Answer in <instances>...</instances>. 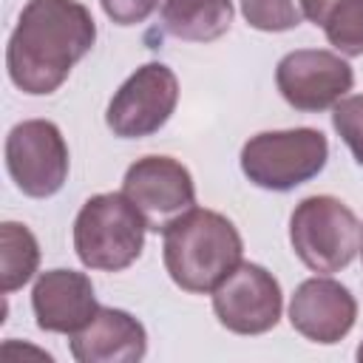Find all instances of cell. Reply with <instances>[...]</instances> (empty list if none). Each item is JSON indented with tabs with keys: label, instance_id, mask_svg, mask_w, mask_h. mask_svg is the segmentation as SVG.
Here are the masks:
<instances>
[{
	"label": "cell",
	"instance_id": "6da1fadb",
	"mask_svg": "<svg viewBox=\"0 0 363 363\" xmlns=\"http://www.w3.org/2000/svg\"><path fill=\"white\" fill-rule=\"evenodd\" d=\"M94 43L96 23L79 0H28L6 45L9 79L31 96L54 94Z\"/></svg>",
	"mask_w": 363,
	"mask_h": 363
},
{
	"label": "cell",
	"instance_id": "277c9868",
	"mask_svg": "<svg viewBox=\"0 0 363 363\" xmlns=\"http://www.w3.org/2000/svg\"><path fill=\"white\" fill-rule=\"evenodd\" d=\"M289 241L312 272L329 275L354 261L363 241V224L340 199L306 196L289 216Z\"/></svg>",
	"mask_w": 363,
	"mask_h": 363
},
{
	"label": "cell",
	"instance_id": "ffe728a7",
	"mask_svg": "<svg viewBox=\"0 0 363 363\" xmlns=\"http://www.w3.org/2000/svg\"><path fill=\"white\" fill-rule=\"evenodd\" d=\"M340 0H301V9H303V17L315 26H323L326 17L332 14V9L337 6Z\"/></svg>",
	"mask_w": 363,
	"mask_h": 363
},
{
	"label": "cell",
	"instance_id": "7402d4cb",
	"mask_svg": "<svg viewBox=\"0 0 363 363\" xmlns=\"http://www.w3.org/2000/svg\"><path fill=\"white\" fill-rule=\"evenodd\" d=\"M360 255H363V241H360Z\"/></svg>",
	"mask_w": 363,
	"mask_h": 363
},
{
	"label": "cell",
	"instance_id": "4fadbf2b",
	"mask_svg": "<svg viewBox=\"0 0 363 363\" xmlns=\"http://www.w3.org/2000/svg\"><path fill=\"white\" fill-rule=\"evenodd\" d=\"M147 352L145 326L125 309L99 306L96 315L71 335V354L79 363H133Z\"/></svg>",
	"mask_w": 363,
	"mask_h": 363
},
{
	"label": "cell",
	"instance_id": "30bf717a",
	"mask_svg": "<svg viewBox=\"0 0 363 363\" xmlns=\"http://www.w3.org/2000/svg\"><path fill=\"white\" fill-rule=\"evenodd\" d=\"M122 193L145 216L147 230H164L179 213L196 204V184L190 170L170 156H142L122 179Z\"/></svg>",
	"mask_w": 363,
	"mask_h": 363
},
{
	"label": "cell",
	"instance_id": "7a4b0ae2",
	"mask_svg": "<svg viewBox=\"0 0 363 363\" xmlns=\"http://www.w3.org/2000/svg\"><path fill=\"white\" fill-rule=\"evenodd\" d=\"M244 255V241L235 224L204 207H190L179 213L162 230V258L170 281L190 292H213Z\"/></svg>",
	"mask_w": 363,
	"mask_h": 363
},
{
	"label": "cell",
	"instance_id": "ba28073f",
	"mask_svg": "<svg viewBox=\"0 0 363 363\" xmlns=\"http://www.w3.org/2000/svg\"><path fill=\"white\" fill-rule=\"evenodd\" d=\"M275 85L286 105L303 113H320L335 108L354 85L352 65L323 48H298L281 57L275 68Z\"/></svg>",
	"mask_w": 363,
	"mask_h": 363
},
{
	"label": "cell",
	"instance_id": "9a60e30c",
	"mask_svg": "<svg viewBox=\"0 0 363 363\" xmlns=\"http://www.w3.org/2000/svg\"><path fill=\"white\" fill-rule=\"evenodd\" d=\"M40 267V244L26 224H0V289L3 295L26 286Z\"/></svg>",
	"mask_w": 363,
	"mask_h": 363
},
{
	"label": "cell",
	"instance_id": "9c48e42d",
	"mask_svg": "<svg viewBox=\"0 0 363 363\" xmlns=\"http://www.w3.org/2000/svg\"><path fill=\"white\" fill-rule=\"evenodd\" d=\"M284 292L272 272L261 264L241 261L216 289L213 312L218 323L235 335H264L278 326Z\"/></svg>",
	"mask_w": 363,
	"mask_h": 363
},
{
	"label": "cell",
	"instance_id": "d6986e66",
	"mask_svg": "<svg viewBox=\"0 0 363 363\" xmlns=\"http://www.w3.org/2000/svg\"><path fill=\"white\" fill-rule=\"evenodd\" d=\"M99 6L116 26H136L156 11L159 0H99Z\"/></svg>",
	"mask_w": 363,
	"mask_h": 363
},
{
	"label": "cell",
	"instance_id": "5bb4252c",
	"mask_svg": "<svg viewBox=\"0 0 363 363\" xmlns=\"http://www.w3.org/2000/svg\"><path fill=\"white\" fill-rule=\"evenodd\" d=\"M233 0H164L162 26L184 43H213L230 31Z\"/></svg>",
	"mask_w": 363,
	"mask_h": 363
},
{
	"label": "cell",
	"instance_id": "52a82bcc",
	"mask_svg": "<svg viewBox=\"0 0 363 363\" xmlns=\"http://www.w3.org/2000/svg\"><path fill=\"white\" fill-rule=\"evenodd\" d=\"M68 145L48 119H26L6 136V167L11 182L31 199H48L68 179Z\"/></svg>",
	"mask_w": 363,
	"mask_h": 363
},
{
	"label": "cell",
	"instance_id": "5b68a950",
	"mask_svg": "<svg viewBox=\"0 0 363 363\" xmlns=\"http://www.w3.org/2000/svg\"><path fill=\"white\" fill-rule=\"evenodd\" d=\"M329 159V142L318 128H289V130H264L244 142L241 170L261 187L286 193L298 184L315 179Z\"/></svg>",
	"mask_w": 363,
	"mask_h": 363
},
{
	"label": "cell",
	"instance_id": "2e32d148",
	"mask_svg": "<svg viewBox=\"0 0 363 363\" xmlns=\"http://www.w3.org/2000/svg\"><path fill=\"white\" fill-rule=\"evenodd\" d=\"M323 31L343 57H363V0H340L326 17Z\"/></svg>",
	"mask_w": 363,
	"mask_h": 363
},
{
	"label": "cell",
	"instance_id": "e0dca14e",
	"mask_svg": "<svg viewBox=\"0 0 363 363\" xmlns=\"http://www.w3.org/2000/svg\"><path fill=\"white\" fill-rule=\"evenodd\" d=\"M244 20L258 31H289L301 26V0H241Z\"/></svg>",
	"mask_w": 363,
	"mask_h": 363
},
{
	"label": "cell",
	"instance_id": "8992f818",
	"mask_svg": "<svg viewBox=\"0 0 363 363\" xmlns=\"http://www.w3.org/2000/svg\"><path fill=\"white\" fill-rule=\"evenodd\" d=\"M179 102V79L164 62L139 65L111 96L105 122L119 139H142L167 125Z\"/></svg>",
	"mask_w": 363,
	"mask_h": 363
},
{
	"label": "cell",
	"instance_id": "44dd1931",
	"mask_svg": "<svg viewBox=\"0 0 363 363\" xmlns=\"http://www.w3.org/2000/svg\"><path fill=\"white\" fill-rule=\"evenodd\" d=\"M357 360L363 363V340H360V346H357Z\"/></svg>",
	"mask_w": 363,
	"mask_h": 363
},
{
	"label": "cell",
	"instance_id": "7c38bea8",
	"mask_svg": "<svg viewBox=\"0 0 363 363\" xmlns=\"http://www.w3.org/2000/svg\"><path fill=\"white\" fill-rule=\"evenodd\" d=\"M31 309L43 332L74 335L99 309L94 284L77 269H48L40 272L31 289Z\"/></svg>",
	"mask_w": 363,
	"mask_h": 363
},
{
	"label": "cell",
	"instance_id": "8fae6325",
	"mask_svg": "<svg viewBox=\"0 0 363 363\" xmlns=\"http://www.w3.org/2000/svg\"><path fill=\"white\" fill-rule=\"evenodd\" d=\"M357 320L354 295L332 278H306L289 301V323L312 343L332 346L343 340Z\"/></svg>",
	"mask_w": 363,
	"mask_h": 363
},
{
	"label": "cell",
	"instance_id": "3957f363",
	"mask_svg": "<svg viewBox=\"0 0 363 363\" xmlns=\"http://www.w3.org/2000/svg\"><path fill=\"white\" fill-rule=\"evenodd\" d=\"M147 221L125 193L91 196L74 218V250L88 269H128L145 250Z\"/></svg>",
	"mask_w": 363,
	"mask_h": 363
},
{
	"label": "cell",
	"instance_id": "ac0fdd59",
	"mask_svg": "<svg viewBox=\"0 0 363 363\" xmlns=\"http://www.w3.org/2000/svg\"><path fill=\"white\" fill-rule=\"evenodd\" d=\"M332 125H335L337 136L349 145L354 162L363 164V94L343 96L332 108Z\"/></svg>",
	"mask_w": 363,
	"mask_h": 363
}]
</instances>
